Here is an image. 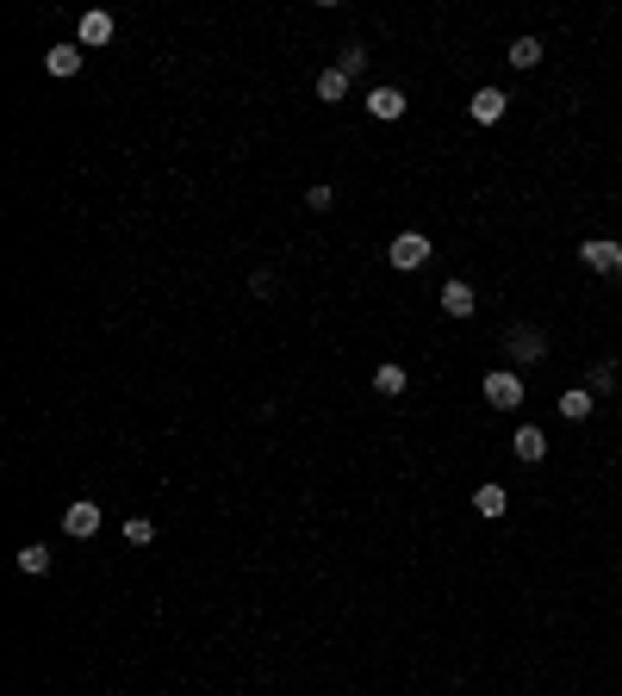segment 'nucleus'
<instances>
[{
    "instance_id": "nucleus-1",
    "label": "nucleus",
    "mask_w": 622,
    "mask_h": 696,
    "mask_svg": "<svg viewBox=\"0 0 622 696\" xmlns=\"http://www.w3.org/2000/svg\"><path fill=\"white\" fill-rule=\"evenodd\" d=\"M430 249H436V243H430L423 230H405V237H392V243H386V261L411 274V268H423V261H430Z\"/></svg>"
},
{
    "instance_id": "nucleus-2",
    "label": "nucleus",
    "mask_w": 622,
    "mask_h": 696,
    "mask_svg": "<svg viewBox=\"0 0 622 696\" xmlns=\"http://www.w3.org/2000/svg\"><path fill=\"white\" fill-rule=\"evenodd\" d=\"M504 348H511V361H517V367H542V361H548V343H542V330H529V323H511Z\"/></svg>"
},
{
    "instance_id": "nucleus-3",
    "label": "nucleus",
    "mask_w": 622,
    "mask_h": 696,
    "mask_svg": "<svg viewBox=\"0 0 622 696\" xmlns=\"http://www.w3.org/2000/svg\"><path fill=\"white\" fill-rule=\"evenodd\" d=\"M63 535H75V541H94V535H100V504H94V497H75L69 510H63Z\"/></svg>"
},
{
    "instance_id": "nucleus-4",
    "label": "nucleus",
    "mask_w": 622,
    "mask_h": 696,
    "mask_svg": "<svg viewBox=\"0 0 622 696\" xmlns=\"http://www.w3.org/2000/svg\"><path fill=\"white\" fill-rule=\"evenodd\" d=\"M579 261L597 268V274H617L622 280V243H610V237H586V243H579Z\"/></svg>"
},
{
    "instance_id": "nucleus-5",
    "label": "nucleus",
    "mask_w": 622,
    "mask_h": 696,
    "mask_svg": "<svg viewBox=\"0 0 622 696\" xmlns=\"http://www.w3.org/2000/svg\"><path fill=\"white\" fill-rule=\"evenodd\" d=\"M485 404H492V411H517L523 404V380L517 374H485Z\"/></svg>"
},
{
    "instance_id": "nucleus-6",
    "label": "nucleus",
    "mask_w": 622,
    "mask_h": 696,
    "mask_svg": "<svg viewBox=\"0 0 622 696\" xmlns=\"http://www.w3.org/2000/svg\"><path fill=\"white\" fill-rule=\"evenodd\" d=\"M504 106H511V94H498V87H480V94L467 100V118H473V125H498V118H504Z\"/></svg>"
},
{
    "instance_id": "nucleus-7",
    "label": "nucleus",
    "mask_w": 622,
    "mask_h": 696,
    "mask_svg": "<svg viewBox=\"0 0 622 696\" xmlns=\"http://www.w3.org/2000/svg\"><path fill=\"white\" fill-rule=\"evenodd\" d=\"M511 454H517L523 466H535V460L548 454V435H542L535 423H523V429H517V442H511Z\"/></svg>"
},
{
    "instance_id": "nucleus-8",
    "label": "nucleus",
    "mask_w": 622,
    "mask_h": 696,
    "mask_svg": "<svg viewBox=\"0 0 622 696\" xmlns=\"http://www.w3.org/2000/svg\"><path fill=\"white\" fill-rule=\"evenodd\" d=\"M405 106H411V100H405L399 87H386V81L368 94V112H374V118H405Z\"/></svg>"
},
{
    "instance_id": "nucleus-9",
    "label": "nucleus",
    "mask_w": 622,
    "mask_h": 696,
    "mask_svg": "<svg viewBox=\"0 0 622 696\" xmlns=\"http://www.w3.org/2000/svg\"><path fill=\"white\" fill-rule=\"evenodd\" d=\"M473 305H480V299H473L467 280H449V286H442V312L449 317H473Z\"/></svg>"
},
{
    "instance_id": "nucleus-10",
    "label": "nucleus",
    "mask_w": 622,
    "mask_h": 696,
    "mask_svg": "<svg viewBox=\"0 0 622 696\" xmlns=\"http://www.w3.org/2000/svg\"><path fill=\"white\" fill-rule=\"evenodd\" d=\"M75 37H81V50H94V44H106V37H112V13H81V26H75Z\"/></svg>"
},
{
    "instance_id": "nucleus-11",
    "label": "nucleus",
    "mask_w": 622,
    "mask_h": 696,
    "mask_svg": "<svg viewBox=\"0 0 622 696\" xmlns=\"http://www.w3.org/2000/svg\"><path fill=\"white\" fill-rule=\"evenodd\" d=\"M405 385H411V374H405L399 361H380V367H374V392H380V398H399Z\"/></svg>"
},
{
    "instance_id": "nucleus-12",
    "label": "nucleus",
    "mask_w": 622,
    "mask_h": 696,
    "mask_svg": "<svg viewBox=\"0 0 622 696\" xmlns=\"http://www.w3.org/2000/svg\"><path fill=\"white\" fill-rule=\"evenodd\" d=\"M591 404H597V398H591L586 385H566V392H560V417H566V423H586Z\"/></svg>"
},
{
    "instance_id": "nucleus-13",
    "label": "nucleus",
    "mask_w": 622,
    "mask_h": 696,
    "mask_svg": "<svg viewBox=\"0 0 622 696\" xmlns=\"http://www.w3.org/2000/svg\"><path fill=\"white\" fill-rule=\"evenodd\" d=\"M44 69L57 75V81H69V75L81 69V44H57V50H50V56H44Z\"/></svg>"
},
{
    "instance_id": "nucleus-14",
    "label": "nucleus",
    "mask_w": 622,
    "mask_h": 696,
    "mask_svg": "<svg viewBox=\"0 0 622 696\" xmlns=\"http://www.w3.org/2000/svg\"><path fill=\"white\" fill-rule=\"evenodd\" d=\"M473 510H480V517H504V510H511V491H504V486H492V479H485V486L473 491Z\"/></svg>"
},
{
    "instance_id": "nucleus-15",
    "label": "nucleus",
    "mask_w": 622,
    "mask_h": 696,
    "mask_svg": "<svg viewBox=\"0 0 622 696\" xmlns=\"http://www.w3.org/2000/svg\"><path fill=\"white\" fill-rule=\"evenodd\" d=\"M19 572H26V578H44V572H50V548H19Z\"/></svg>"
},
{
    "instance_id": "nucleus-16",
    "label": "nucleus",
    "mask_w": 622,
    "mask_h": 696,
    "mask_svg": "<svg viewBox=\"0 0 622 696\" xmlns=\"http://www.w3.org/2000/svg\"><path fill=\"white\" fill-rule=\"evenodd\" d=\"M504 56H511V69H535V63H542V44H535V37H517Z\"/></svg>"
},
{
    "instance_id": "nucleus-17",
    "label": "nucleus",
    "mask_w": 622,
    "mask_h": 696,
    "mask_svg": "<svg viewBox=\"0 0 622 696\" xmlns=\"http://www.w3.org/2000/svg\"><path fill=\"white\" fill-rule=\"evenodd\" d=\"M343 94H348V75H343V69H324V75H317V100H330V106H337Z\"/></svg>"
},
{
    "instance_id": "nucleus-18",
    "label": "nucleus",
    "mask_w": 622,
    "mask_h": 696,
    "mask_svg": "<svg viewBox=\"0 0 622 696\" xmlns=\"http://www.w3.org/2000/svg\"><path fill=\"white\" fill-rule=\"evenodd\" d=\"M337 69H343L348 81H355V75L368 69V44H343V56H337Z\"/></svg>"
},
{
    "instance_id": "nucleus-19",
    "label": "nucleus",
    "mask_w": 622,
    "mask_h": 696,
    "mask_svg": "<svg viewBox=\"0 0 622 696\" xmlns=\"http://www.w3.org/2000/svg\"><path fill=\"white\" fill-rule=\"evenodd\" d=\"M125 541H131V548H150V541H156V522H150V517H131V522H125Z\"/></svg>"
},
{
    "instance_id": "nucleus-20",
    "label": "nucleus",
    "mask_w": 622,
    "mask_h": 696,
    "mask_svg": "<svg viewBox=\"0 0 622 696\" xmlns=\"http://www.w3.org/2000/svg\"><path fill=\"white\" fill-rule=\"evenodd\" d=\"M617 380H622V367H617V361H597V367H591V392H610Z\"/></svg>"
},
{
    "instance_id": "nucleus-21",
    "label": "nucleus",
    "mask_w": 622,
    "mask_h": 696,
    "mask_svg": "<svg viewBox=\"0 0 622 696\" xmlns=\"http://www.w3.org/2000/svg\"><path fill=\"white\" fill-rule=\"evenodd\" d=\"M306 206L311 211H330V206H337V187H324V180H317V187H306Z\"/></svg>"
},
{
    "instance_id": "nucleus-22",
    "label": "nucleus",
    "mask_w": 622,
    "mask_h": 696,
    "mask_svg": "<svg viewBox=\"0 0 622 696\" xmlns=\"http://www.w3.org/2000/svg\"><path fill=\"white\" fill-rule=\"evenodd\" d=\"M249 292H255V299H268V292H275V274H268V268H262V274H249Z\"/></svg>"
}]
</instances>
